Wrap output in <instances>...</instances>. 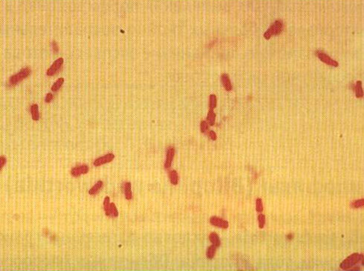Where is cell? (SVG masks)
Segmentation results:
<instances>
[{
	"label": "cell",
	"mask_w": 364,
	"mask_h": 271,
	"mask_svg": "<svg viewBox=\"0 0 364 271\" xmlns=\"http://www.w3.org/2000/svg\"><path fill=\"white\" fill-rule=\"evenodd\" d=\"M216 249H217V247L215 246V245H211V246H210L207 248V257L209 259H212L214 257V256H215V252H216Z\"/></svg>",
	"instance_id": "cell-19"
},
{
	"label": "cell",
	"mask_w": 364,
	"mask_h": 271,
	"mask_svg": "<svg viewBox=\"0 0 364 271\" xmlns=\"http://www.w3.org/2000/svg\"><path fill=\"white\" fill-rule=\"evenodd\" d=\"M210 222L213 225V226L218 227V228H222V229H227L229 226V223L225 220L222 219L217 216H213L210 218Z\"/></svg>",
	"instance_id": "cell-8"
},
{
	"label": "cell",
	"mask_w": 364,
	"mask_h": 271,
	"mask_svg": "<svg viewBox=\"0 0 364 271\" xmlns=\"http://www.w3.org/2000/svg\"><path fill=\"white\" fill-rule=\"evenodd\" d=\"M6 161H7L6 158L5 157V156H1V171H2V169L3 167L5 166V164H6Z\"/></svg>",
	"instance_id": "cell-28"
},
{
	"label": "cell",
	"mask_w": 364,
	"mask_h": 271,
	"mask_svg": "<svg viewBox=\"0 0 364 271\" xmlns=\"http://www.w3.org/2000/svg\"><path fill=\"white\" fill-rule=\"evenodd\" d=\"M363 262V256L362 254L359 253H353L346 259L340 264V268L343 270H348L350 267H355V265L358 263V262Z\"/></svg>",
	"instance_id": "cell-1"
},
{
	"label": "cell",
	"mask_w": 364,
	"mask_h": 271,
	"mask_svg": "<svg viewBox=\"0 0 364 271\" xmlns=\"http://www.w3.org/2000/svg\"><path fill=\"white\" fill-rule=\"evenodd\" d=\"M221 82H222V85H223L225 89L227 91H230L232 90V85L230 82V80L229 78V76L227 73H223L221 76Z\"/></svg>",
	"instance_id": "cell-11"
},
{
	"label": "cell",
	"mask_w": 364,
	"mask_h": 271,
	"mask_svg": "<svg viewBox=\"0 0 364 271\" xmlns=\"http://www.w3.org/2000/svg\"><path fill=\"white\" fill-rule=\"evenodd\" d=\"M315 54H316L317 56L322 62L326 63V65L333 67H338V65H339L338 62L335 61L333 59H331L329 56L327 55L326 53H324V52L322 51V50H316V51H315Z\"/></svg>",
	"instance_id": "cell-5"
},
{
	"label": "cell",
	"mask_w": 364,
	"mask_h": 271,
	"mask_svg": "<svg viewBox=\"0 0 364 271\" xmlns=\"http://www.w3.org/2000/svg\"><path fill=\"white\" fill-rule=\"evenodd\" d=\"M209 239H210V241L212 242V244H213V245H215V246H216L217 247H219L220 246L221 241H220L219 237V235L217 233H210V236H209Z\"/></svg>",
	"instance_id": "cell-15"
},
{
	"label": "cell",
	"mask_w": 364,
	"mask_h": 271,
	"mask_svg": "<svg viewBox=\"0 0 364 271\" xmlns=\"http://www.w3.org/2000/svg\"><path fill=\"white\" fill-rule=\"evenodd\" d=\"M364 205V200L363 199H358L356 201L353 202L351 203V207L352 208H363Z\"/></svg>",
	"instance_id": "cell-22"
},
{
	"label": "cell",
	"mask_w": 364,
	"mask_h": 271,
	"mask_svg": "<svg viewBox=\"0 0 364 271\" xmlns=\"http://www.w3.org/2000/svg\"><path fill=\"white\" fill-rule=\"evenodd\" d=\"M31 68H30L29 67H26V68L22 69L19 73L13 75L10 78V83L13 85H16L18 82H20V81L25 80V78H27V77L31 75Z\"/></svg>",
	"instance_id": "cell-4"
},
{
	"label": "cell",
	"mask_w": 364,
	"mask_h": 271,
	"mask_svg": "<svg viewBox=\"0 0 364 271\" xmlns=\"http://www.w3.org/2000/svg\"><path fill=\"white\" fill-rule=\"evenodd\" d=\"M64 62V60L63 58H59L57 59V60H55L54 62V63L52 64L51 66L48 69V70H47V76H52L54 75L55 73H57V71H58L59 70H60V68L62 67V65H63Z\"/></svg>",
	"instance_id": "cell-6"
},
{
	"label": "cell",
	"mask_w": 364,
	"mask_h": 271,
	"mask_svg": "<svg viewBox=\"0 0 364 271\" xmlns=\"http://www.w3.org/2000/svg\"><path fill=\"white\" fill-rule=\"evenodd\" d=\"M348 270H352V271H354V270L356 271V270H360V267H353V268H351V267H350V268L348 269Z\"/></svg>",
	"instance_id": "cell-30"
},
{
	"label": "cell",
	"mask_w": 364,
	"mask_h": 271,
	"mask_svg": "<svg viewBox=\"0 0 364 271\" xmlns=\"http://www.w3.org/2000/svg\"><path fill=\"white\" fill-rule=\"evenodd\" d=\"M209 105L211 110L215 108L217 105V98L215 97V94H211L210 96V99H209Z\"/></svg>",
	"instance_id": "cell-21"
},
{
	"label": "cell",
	"mask_w": 364,
	"mask_h": 271,
	"mask_svg": "<svg viewBox=\"0 0 364 271\" xmlns=\"http://www.w3.org/2000/svg\"><path fill=\"white\" fill-rule=\"evenodd\" d=\"M282 31V22L281 20H276L274 22L268 31L264 33V37L266 39H269L271 37L279 35Z\"/></svg>",
	"instance_id": "cell-2"
},
{
	"label": "cell",
	"mask_w": 364,
	"mask_h": 271,
	"mask_svg": "<svg viewBox=\"0 0 364 271\" xmlns=\"http://www.w3.org/2000/svg\"><path fill=\"white\" fill-rule=\"evenodd\" d=\"M89 172V167L86 164H82V165L75 167L72 168L71 171V174L74 177H78L82 174H86Z\"/></svg>",
	"instance_id": "cell-9"
},
{
	"label": "cell",
	"mask_w": 364,
	"mask_h": 271,
	"mask_svg": "<svg viewBox=\"0 0 364 271\" xmlns=\"http://www.w3.org/2000/svg\"><path fill=\"white\" fill-rule=\"evenodd\" d=\"M288 239H292V235L291 234L288 235Z\"/></svg>",
	"instance_id": "cell-31"
},
{
	"label": "cell",
	"mask_w": 364,
	"mask_h": 271,
	"mask_svg": "<svg viewBox=\"0 0 364 271\" xmlns=\"http://www.w3.org/2000/svg\"><path fill=\"white\" fill-rule=\"evenodd\" d=\"M207 123H208L210 125H213L214 124H215V113L213 112V110H210V111L208 112V114H207Z\"/></svg>",
	"instance_id": "cell-18"
},
{
	"label": "cell",
	"mask_w": 364,
	"mask_h": 271,
	"mask_svg": "<svg viewBox=\"0 0 364 271\" xmlns=\"http://www.w3.org/2000/svg\"><path fill=\"white\" fill-rule=\"evenodd\" d=\"M175 153H176V151H175V148L173 147H170L167 149V151H166V161H165L164 163V168H166V169H168V168H170V166H171L172 161H173V158H174L175 156Z\"/></svg>",
	"instance_id": "cell-10"
},
{
	"label": "cell",
	"mask_w": 364,
	"mask_h": 271,
	"mask_svg": "<svg viewBox=\"0 0 364 271\" xmlns=\"http://www.w3.org/2000/svg\"><path fill=\"white\" fill-rule=\"evenodd\" d=\"M114 159V155L113 154H112V153L111 154H107L105 156H103L101 157L96 159L94 161V165L96 167L103 165V164H107V163L111 162L112 161H113Z\"/></svg>",
	"instance_id": "cell-7"
},
{
	"label": "cell",
	"mask_w": 364,
	"mask_h": 271,
	"mask_svg": "<svg viewBox=\"0 0 364 271\" xmlns=\"http://www.w3.org/2000/svg\"><path fill=\"white\" fill-rule=\"evenodd\" d=\"M103 182L102 181H97V182L89 190V193L90 195H92V196H94V195L97 194L99 191L103 188Z\"/></svg>",
	"instance_id": "cell-12"
},
{
	"label": "cell",
	"mask_w": 364,
	"mask_h": 271,
	"mask_svg": "<svg viewBox=\"0 0 364 271\" xmlns=\"http://www.w3.org/2000/svg\"><path fill=\"white\" fill-rule=\"evenodd\" d=\"M103 208L107 216L115 218L118 216V211H117V208L114 203H110V198L109 196H107L104 198Z\"/></svg>",
	"instance_id": "cell-3"
},
{
	"label": "cell",
	"mask_w": 364,
	"mask_h": 271,
	"mask_svg": "<svg viewBox=\"0 0 364 271\" xmlns=\"http://www.w3.org/2000/svg\"><path fill=\"white\" fill-rule=\"evenodd\" d=\"M355 93H356L357 98H361L363 97V90L362 88V82L360 81H358L355 85Z\"/></svg>",
	"instance_id": "cell-17"
},
{
	"label": "cell",
	"mask_w": 364,
	"mask_h": 271,
	"mask_svg": "<svg viewBox=\"0 0 364 271\" xmlns=\"http://www.w3.org/2000/svg\"><path fill=\"white\" fill-rule=\"evenodd\" d=\"M208 136L209 138H210L211 140L213 141H215L217 139V136H216V134H215V132L213 130H210L208 133Z\"/></svg>",
	"instance_id": "cell-26"
},
{
	"label": "cell",
	"mask_w": 364,
	"mask_h": 271,
	"mask_svg": "<svg viewBox=\"0 0 364 271\" xmlns=\"http://www.w3.org/2000/svg\"><path fill=\"white\" fill-rule=\"evenodd\" d=\"M132 185L130 182H126L124 185V193H125V197L127 200H131L132 198Z\"/></svg>",
	"instance_id": "cell-13"
},
{
	"label": "cell",
	"mask_w": 364,
	"mask_h": 271,
	"mask_svg": "<svg viewBox=\"0 0 364 271\" xmlns=\"http://www.w3.org/2000/svg\"><path fill=\"white\" fill-rule=\"evenodd\" d=\"M169 178H170V182H171L172 184L174 185H176L177 184H178V173L176 172V171L173 170V171H170L169 173Z\"/></svg>",
	"instance_id": "cell-16"
},
{
	"label": "cell",
	"mask_w": 364,
	"mask_h": 271,
	"mask_svg": "<svg viewBox=\"0 0 364 271\" xmlns=\"http://www.w3.org/2000/svg\"><path fill=\"white\" fill-rule=\"evenodd\" d=\"M258 222H259V228H263L265 224V216L263 214H259L258 216Z\"/></svg>",
	"instance_id": "cell-24"
},
{
	"label": "cell",
	"mask_w": 364,
	"mask_h": 271,
	"mask_svg": "<svg viewBox=\"0 0 364 271\" xmlns=\"http://www.w3.org/2000/svg\"><path fill=\"white\" fill-rule=\"evenodd\" d=\"M256 209L258 213H262L263 211V205H262V202L261 198H257V202H256Z\"/></svg>",
	"instance_id": "cell-23"
},
{
	"label": "cell",
	"mask_w": 364,
	"mask_h": 271,
	"mask_svg": "<svg viewBox=\"0 0 364 271\" xmlns=\"http://www.w3.org/2000/svg\"><path fill=\"white\" fill-rule=\"evenodd\" d=\"M31 113L32 116V119L34 121H37L40 119V114H39V110H38V105L37 104H33L31 107Z\"/></svg>",
	"instance_id": "cell-14"
},
{
	"label": "cell",
	"mask_w": 364,
	"mask_h": 271,
	"mask_svg": "<svg viewBox=\"0 0 364 271\" xmlns=\"http://www.w3.org/2000/svg\"><path fill=\"white\" fill-rule=\"evenodd\" d=\"M52 46H53V50L54 52H57L58 51V45H57V42L55 41H53V42H52Z\"/></svg>",
	"instance_id": "cell-29"
},
{
	"label": "cell",
	"mask_w": 364,
	"mask_h": 271,
	"mask_svg": "<svg viewBox=\"0 0 364 271\" xmlns=\"http://www.w3.org/2000/svg\"><path fill=\"white\" fill-rule=\"evenodd\" d=\"M52 99H53V95H52L51 93H48L46 95V97H45V102H47V103H49V102H51Z\"/></svg>",
	"instance_id": "cell-27"
},
{
	"label": "cell",
	"mask_w": 364,
	"mask_h": 271,
	"mask_svg": "<svg viewBox=\"0 0 364 271\" xmlns=\"http://www.w3.org/2000/svg\"><path fill=\"white\" fill-rule=\"evenodd\" d=\"M208 123L206 121H201V124H200V129H201V132L205 134L207 132V129H208Z\"/></svg>",
	"instance_id": "cell-25"
},
{
	"label": "cell",
	"mask_w": 364,
	"mask_h": 271,
	"mask_svg": "<svg viewBox=\"0 0 364 271\" xmlns=\"http://www.w3.org/2000/svg\"><path fill=\"white\" fill-rule=\"evenodd\" d=\"M64 82V79L63 78H60L58 79L56 82H54V84L53 85H52L51 87V90L53 92H56L57 90H59V89L61 87L62 85H63Z\"/></svg>",
	"instance_id": "cell-20"
}]
</instances>
